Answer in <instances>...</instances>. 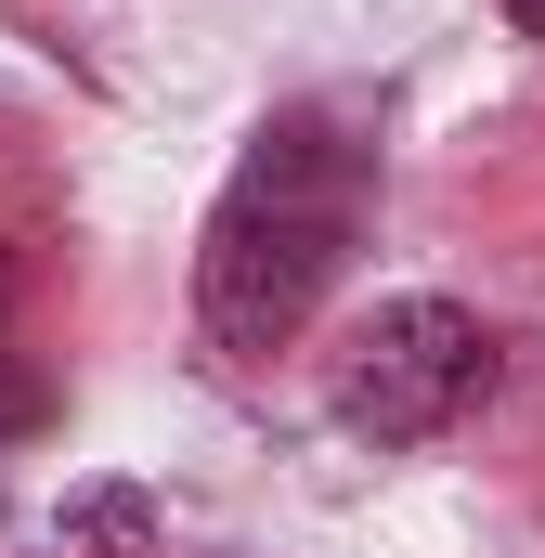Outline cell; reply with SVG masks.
I'll return each mask as SVG.
<instances>
[{"mask_svg": "<svg viewBox=\"0 0 545 558\" xmlns=\"http://www.w3.org/2000/svg\"><path fill=\"white\" fill-rule=\"evenodd\" d=\"M351 234H364V143L325 105H286L234 156V182H221V208L195 234V312H208V338L221 351H286L325 312Z\"/></svg>", "mask_w": 545, "mask_h": 558, "instance_id": "6da1fadb", "label": "cell"}, {"mask_svg": "<svg viewBox=\"0 0 545 558\" xmlns=\"http://www.w3.org/2000/svg\"><path fill=\"white\" fill-rule=\"evenodd\" d=\"M494 325L481 312H455V299H390L351 351H338V377H325V403L351 441H377V454H403V441H441V428H468L494 403Z\"/></svg>", "mask_w": 545, "mask_h": 558, "instance_id": "7a4b0ae2", "label": "cell"}, {"mask_svg": "<svg viewBox=\"0 0 545 558\" xmlns=\"http://www.w3.org/2000/svg\"><path fill=\"white\" fill-rule=\"evenodd\" d=\"M13 428H39V377H26V364L0 351V441H13Z\"/></svg>", "mask_w": 545, "mask_h": 558, "instance_id": "3957f363", "label": "cell"}, {"mask_svg": "<svg viewBox=\"0 0 545 558\" xmlns=\"http://www.w3.org/2000/svg\"><path fill=\"white\" fill-rule=\"evenodd\" d=\"M507 26H520V39H545V0H507Z\"/></svg>", "mask_w": 545, "mask_h": 558, "instance_id": "277c9868", "label": "cell"}, {"mask_svg": "<svg viewBox=\"0 0 545 558\" xmlns=\"http://www.w3.org/2000/svg\"><path fill=\"white\" fill-rule=\"evenodd\" d=\"M0 299H13V274H0Z\"/></svg>", "mask_w": 545, "mask_h": 558, "instance_id": "5b68a950", "label": "cell"}]
</instances>
